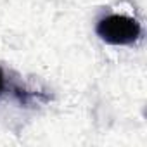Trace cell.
I'll return each instance as SVG.
<instances>
[{
  "label": "cell",
  "instance_id": "7a4b0ae2",
  "mask_svg": "<svg viewBox=\"0 0 147 147\" xmlns=\"http://www.w3.org/2000/svg\"><path fill=\"white\" fill-rule=\"evenodd\" d=\"M4 90H5V75H4L2 67H0V95H2Z\"/></svg>",
  "mask_w": 147,
  "mask_h": 147
},
{
  "label": "cell",
  "instance_id": "6da1fadb",
  "mask_svg": "<svg viewBox=\"0 0 147 147\" xmlns=\"http://www.w3.org/2000/svg\"><path fill=\"white\" fill-rule=\"evenodd\" d=\"M100 40L109 45H131L140 38L142 28L137 19L123 14H109L97 23L95 28Z\"/></svg>",
  "mask_w": 147,
  "mask_h": 147
}]
</instances>
